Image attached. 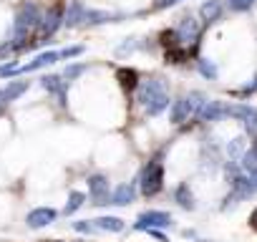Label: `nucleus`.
Returning <instances> with one entry per match:
<instances>
[{"mask_svg": "<svg viewBox=\"0 0 257 242\" xmlns=\"http://www.w3.org/2000/svg\"><path fill=\"white\" fill-rule=\"evenodd\" d=\"M41 86H43L48 93H53L61 106H66V81H63V76H53V73H51V76H43V78H41Z\"/></svg>", "mask_w": 257, "mask_h": 242, "instance_id": "10", "label": "nucleus"}, {"mask_svg": "<svg viewBox=\"0 0 257 242\" xmlns=\"http://www.w3.org/2000/svg\"><path fill=\"white\" fill-rule=\"evenodd\" d=\"M174 197H177V202H179L184 209H194V194H192V189H189L187 184H179L177 192H174Z\"/></svg>", "mask_w": 257, "mask_h": 242, "instance_id": "19", "label": "nucleus"}, {"mask_svg": "<svg viewBox=\"0 0 257 242\" xmlns=\"http://www.w3.org/2000/svg\"><path fill=\"white\" fill-rule=\"evenodd\" d=\"M199 73H202L204 78H209V81H214V78H217V66H214L212 61H207V58H202V61H199Z\"/></svg>", "mask_w": 257, "mask_h": 242, "instance_id": "25", "label": "nucleus"}, {"mask_svg": "<svg viewBox=\"0 0 257 242\" xmlns=\"http://www.w3.org/2000/svg\"><path fill=\"white\" fill-rule=\"evenodd\" d=\"M239 202H242V199H239L234 192H229V197H227V199H224V204H222V212H229V209H234Z\"/></svg>", "mask_w": 257, "mask_h": 242, "instance_id": "32", "label": "nucleus"}, {"mask_svg": "<svg viewBox=\"0 0 257 242\" xmlns=\"http://www.w3.org/2000/svg\"><path fill=\"white\" fill-rule=\"evenodd\" d=\"M61 26H63V8H61V6H53V8L41 18V26H38L41 41H36V46H38V43H46V38H51Z\"/></svg>", "mask_w": 257, "mask_h": 242, "instance_id": "4", "label": "nucleus"}, {"mask_svg": "<svg viewBox=\"0 0 257 242\" xmlns=\"http://www.w3.org/2000/svg\"><path fill=\"white\" fill-rule=\"evenodd\" d=\"M189 116H192V113H189V108H187L184 98L174 101V106H172V121H174V124H182V121H187Z\"/></svg>", "mask_w": 257, "mask_h": 242, "instance_id": "22", "label": "nucleus"}, {"mask_svg": "<svg viewBox=\"0 0 257 242\" xmlns=\"http://www.w3.org/2000/svg\"><path fill=\"white\" fill-rule=\"evenodd\" d=\"M111 21H116V16H111L106 11H88L86 8V16H83L86 26H101V23H111Z\"/></svg>", "mask_w": 257, "mask_h": 242, "instance_id": "18", "label": "nucleus"}, {"mask_svg": "<svg viewBox=\"0 0 257 242\" xmlns=\"http://www.w3.org/2000/svg\"><path fill=\"white\" fill-rule=\"evenodd\" d=\"M83 16H86V6L81 3V0H73V3L68 6V11H66V16H63V26L76 28L78 23H83Z\"/></svg>", "mask_w": 257, "mask_h": 242, "instance_id": "13", "label": "nucleus"}, {"mask_svg": "<svg viewBox=\"0 0 257 242\" xmlns=\"http://www.w3.org/2000/svg\"><path fill=\"white\" fill-rule=\"evenodd\" d=\"M254 3V0H227V6H229V11H237V13H242V11H249V6Z\"/></svg>", "mask_w": 257, "mask_h": 242, "instance_id": "27", "label": "nucleus"}, {"mask_svg": "<svg viewBox=\"0 0 257 242\" xmlns=\"http://www.w3.org/2000/svg\"><path fill=\"white\" fill-rule=\"evenodd\" d=\"M83 71H86V63H71V66H66L63 78H66V81H73V78H78Z\"/></svg>", "mask_w": 257, "mask_h": 242, "instance_id": "26", "label": "nucleus"}, {"mask_svg": "<svg viewBox=\"0 0 257 242\" xmlns=\"http://www.w3.org/2000/svg\"><path fill=\"white\" fill-rule=\"evenodd\" d=\"M252 149H257V142H254V144H252Z\"/></svg>", "mask_w": 257, "mask_h": 242, "instance_id": "36", "label": "nucleus"}, {"mask_svg": "<svg viewBox=\"0 0 257 242\" xmlns=\"http://www.w3.org/2000/svg\"><path fill=\"white\" fill-rule=\"evenodd\" d=\"M116 78H118V83H121L123 91H134L139 86V73L134 68H118Z\"/></svg>", "mask_w": 257, "mask_h": 242, "instance_id": "17", "label": "nucleus"}, {"mask_svg": "<svg viewBox=\"0 0 257 242\" xmlns=\"http://www.w3.org/2000/svg\"><path fill=\"white\" fill-rule=\"evenodd\" d=\"M162 187H164V169L159 162H149L142 172V192L147 197H154L162 192Z\"/></svg>", "mask_w": 257, "mask_h": 242, "instance_id": "2", "label": "nucleus"}, {"mask_svg": "<svg viewBox=\"0 0 257 242\" xmlns=\"http://www.w3.org/2000/svg\"><path fill=\"white\" fill-rule=\"evenodd\" d=\"M73 229L76 232H81V234H93L96 232V227L88 222V219H81V222H73Z\"/></svg>", "mask_w": 257, "mask_h": 242, "instance_id": "29", "label": "nucleus"}, {"mask_svg": "<svg viewBox=\"0 0 257 242\" xmlns=\"http://www.w3.org/2000/svg\"><path fill=\"white\" fill-rule=\"evenodd\" d=\"M227 116L232 118H239L247 134L249 137H257V108L249 106V103H234V106H227Z\"/></svg>", "mask_w": 257, "mask_h": 242, "instance_id": "3", "label": "nucleus"}, {"mask_svg": "<svg viewBox=\"0 0 257 242\" xmlns=\"http://www.w3.org/2000/svg\"><path fill=\"white\" fill-rule=\"evenodd\" d=\"M239 159H242V169L244 172H257V149H247Z\"/></svg>", "mask_w": 257, "mask_h": 242, "instance_id": "24", "label": "nucleus"}, {"mask_svg": "<svg viewBox=\"0 0 257 242\" xmlns=\"http://www.w3.org/2000/svg\"><path fill=\"white\" fill-rule=\"evenodd\" d=\"M93 227L96 229H108V232H121L123 229V222L118 217H98Z\"/></svg>", "mask_w": 257, "mask_h": 242, "instance_id": "21", "label": "nucleus"}, {"mask_svg": "<svg viewBox=\"0 0 257 242\" xmlns=\"http://www.w3.org/2000/svg\"><path fill=\"white\" fill-rule=\"evenodd\" d=\"M249 182H252V189L257 192V172H249Z\"/></svg>", "mask_w": 257, "mask_h": 242, "instance_id": "34", "label": "nucleus"}, {"mask_svg": "<svg viewBox=\"0 0 257 242\" xmlns=\"http://www.w3.org/2000/svg\"><path fill=\"white\" fill-rule=\"evenodd\" d=\"M232 192H234V194H237L239 199H249V197L254 194L249 177H242V174H237V177L232 179Z\"/></svg>", "mask_w": 257, "mask_h": 242, "instance_id": "16", "label": "nucleus"}, {"mask_svg": "<svg viewBox=\"0 0 257 242\" xmlns=\"http://www.w3.org/2000/svg\"><path fill=\"white\" fill-rule=\"evenodd\" d=\"M184 58H187V51H174V48L167 51V61L169 63H182Z\"/></svg>", "mask_w": 257, "mask_h": 242, "instance_id": "31", "label": "nucleus"}, {"mask_svg": "<svg viewBox=\"0 0 257 242\" xmlns=\"http://www.w3.org/2000/svg\"><path fill=\"white\" fill-rule=\"evenodd\" d=\"M11 76H18V63L16 61L0 66V78H11Z\"/></svg>", "mask_w": 257, "mask_h": 242, "instance_id": "28", "label": "nucleus"}, {"mask_svg": "<svg viewBox=\"0 0 257 242\" xmlns=\"http://www.w3.org/2000/svg\"><path fill=\"white\" fill-rule=\"evenodd\" d=\"M222 11H224L222 0H209V3H204V6L199 8V16H202L204 23H217V21L222 18Z\"/></svg>", "mask_w": 257, "mask_h": 242, "instance_id": "14", "label": "nucleus"}, {"mask_svg": "<svg viewBox=\"0 0 257 242\" xmlns=\"http://www.w3.org/2000/svg\"><path fill=\"white\" fill-rule=\"evenodd\" d=\"M174 33H177V38H179V41H197V38H199V33H202V26H199L192 16H184V18H182V23H179V28H177Z\"/></svg>", "mask_w": 257, "mask_h": 242, "instance_id": "12", "label": "nucleus"}, {"mask_svg": "<svg viewBox=\"0 0 257 242\" xmlns=\"http://www.w3.org/2000/svg\"><path fill=\"white\" fill-rule=\"evenodd\" d=\"M227 154H229V162H237V159L244 154V139H242V137L232 139V142L227 144Z\"/></svg>", "mask_w": 257, "mask_h": 242, "instance_id": "23", "label": "nucleus"}, {"mask_svg": "<svg viewBox=\"0 0 257 242\" xmlns=\"http://www.w3.org/2000/svg\"><path fill=\"white\" fill-rule=\"evenodd\" d=\"M172 224V214L169 212H157V209H152V212H144V214H139V219H137V229H159V227H169Z\"/></svg>", "mask_w": 257, "mask_h": 242, "instance_id": "5", "label": "nucleus"}, {"mask_svg": "<svg viewBox=\"0 0 257 242\" xmlns=\"http://www.w3.org/2000/svg\"><path fill=\"white\" fill-rule=\"evenodd\" d=\"M83 53V46H68V48H63L61 53H58V58H76V56H81Z\"/></svg>", "mask_w": 257, "mask_h": 242, "instance_id": "30", "label": "nucleus"}, {"mask_svg": "<svg viewBox=\"0 0 257 242\" xmlns=\"http://www.w3.org/2000/svg\"><path fill=\"white\" fill-rule=\"evenodd\" d=\"M134 197H137V187H134V184H121V187L111 194V204L123 207V204H128V202H134Z\"/></svg>", "mask_w": 257, "mask_h": 242, "instance_id": "15", "label": "nucleus"}, {"mask_svg": "<svg viewBox=\"0 0 257 242\" xmlns=\"http://www.w3.org/2000/svg\"><path fill=\"white\" fill-rule=\"evenodd\" d=\"M83 202H86V194H83V192H71V197H68L66 207H63V214L68 217V214L78 212V209L83 207Z\"/></svg>", "mask_w": 257, "mask_h": 242, "instance_id": "20", "label": "nucleus"}, {"mask_svg": "<svg viewBox=\"0 0 257 242\" xmlns=\"http://www.w3.org/2000/svg\"><path fill=\"white\" fill-rule=\"evenodd\" d=\"M88 192H91V197H93V204H108V179L103 177V174H93V177H88Z\"/></svg>", "mask_w": 257, "mask_h": 242, "instance_id": "6", "label": "nucleus"}, {"mask_svg": "<svg viewBox=\"0 0 257 242\" xmlns=\"http://www.w3.org/2000/svg\"><path fill=\"white\" fill-rule=\"evenodd\" d=\"M177 3H179V0H159V3H157L154 8H159V11H162V8H169V6H177Z\"/></svg>", "mask_w": 257, "mask_h": 242, "instance_id": "33", "label": "nucleus"}, {"mask_svg": "<svg viewBox=\"0 0 257 242\" xmlns=\"http://www.w3.org/2000/svg\"><path fill=\"white\" fill-rule=\"evenodd\" d=\"M28 88H31V81H11L8 86L0 88V106H6L11 101H18Z\"/></svg>", "mask_w": 257, "mask_h": 242, "instance_id": "8", "label": "nucleus"}, {"mask_svg": "<svg viewBox=\"0 0 257 242\" xmlns=\"http://www.w3.org/2000/svg\"><path fill=\"white\" fill-rule=\"evenodd\" d=\"M56 242H58V239H56Z\"/></svg>", "mask_w": 257, "mask_h": 242, "instance_id": "38", "label": "nucleus"}, {"mask_svg": "<svg viewBox=\"0 0 257 242\" xmlns=\"http://www.w3.org/2000/svg\"><path fill=\"white\" fill-rule=\"evenodd\" d=\"M0 108H3V106H0Z\"/></svg>", "mask_w": 257, "mask_h": 242, "instance_id": "37", "label": "nucleus"}, {"mask_svg": "<svg viewBox=\"0 0 257 242\" xmlns=\"http://www.w3.org/2000/svg\"><path fill=\"white\" fill-rule=\"evenodd\" d=\"M137 88H139V103L147 108L149 116H159L169 106V91L162 78H149Z\"/></svg>", "mask_w": 257, "mask_h": 242, "instance_id": "1", "label": "nucleus"}, {"mask_svg": "<svg viewBox=\"0 0 257 242\" xmlns=\"http://www.w3.org/2000/svg\"><path fill=\"white\" fill-rule=\"evenodd\" d=\"M197 116L202 121H219L222 116H227V103L224 101H204L197 111Z\"/></svg>", "mask_w": 257, "mask_h": 242, "instance_id": "9", "label": "nucleus"}, {"mask_svg": "<svg viewBox=\"0 0 257 242\" xmlns=\"http://www.w3.org/2000/svg\"><path fill=\"white\" fill-rule=\"evenodd\" d=\"M56 61H58V51H46V53H38L31 63L18 66V73H33V71H41V68H46V66L56 63Z\"/></svg>", "mask_w": 257, "mask_h": 242, "instance_id": "11", "label": "nucleus"}, {"mask_svg": "<svg viewBox=\"0 0 257 242\" xmlns=\"http://www.w3.org/2000/svg\"><path fill=\"white\" fill-rule=\"evenodd\" d=\"M56 217H58V212L53 207H38L26 217V222L31 229H41V227H48L51 222H56Z\"/></svg>", "mask_w": 257, "mask_h": 242, "instance_id": "7", "label": "nucleus"}, {"mask_svg": "<svg viewBox=\"0 0 257 242\" xmlns=\"http://www.w3.org/2000/svg\"><path fill=\"white\" fill-rule=\"evenodd\" d=\"M249 224H252V227H254V229H257V209H254V212H252V214H249Z\"/></svg>", "mask_w": 257, "mask_h": 242, "instance_id": "35", "label": "nucleus"}]
</instances>
